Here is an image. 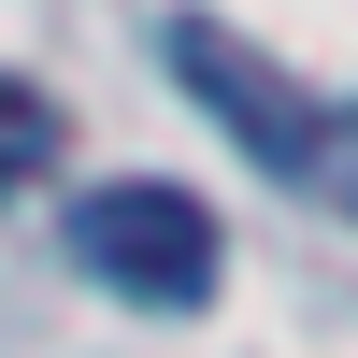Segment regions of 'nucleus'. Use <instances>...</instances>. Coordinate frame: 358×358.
Listing matches in <instances>:
<instances>
[{
  "label": "nucleus",
  "mask_w": 358,
  "mask_h": 358,
  "mask_svg": "<svg viewBox=\"0 0 358 358\" xmlns=\"http://www.w3.org/2000/svg\"><path fill=\"white\" fill-rule=\"evenodd\" d=\"M72 258L115 287V301H143V315H201V301H215V273H229L215 215H201L187 187H158V172L86 187V201H72Z\"/></svg>",
  "instance_id": "nucleus-1"
},
{
  "label": "nucleus",
  "mask_w": 358,
  "mask_h": 358,
  "mask_svg": "<svg viewBox=\"0 0 358 358\" xmlns=\"http://www.w3.org/2000/svg\"><path fill=\"white\" fill-rule=\"evenodd\" d=\"M158 57H172V86H187V101H215V129L244 143L258 172H287V187H301V172H330V101H315L301 72H273V57L244 43V29H215V15H172L158 29Z\"/></svg>",
  "instance_id": "nucleus-2"
},
{
  "label": "nucleus",
  "mask_w": 358,
  "mask_h": 358,
  "mask_svg": "<svg viewBox=\"0 0 358 358\" xmlns=\"http://www.w3.org/2000/svg\"><path fill=\"white\" fill-rule=\"evenodd\" d=\"M43 172H57V101H43L29 72H0V201L43 187Z\"/></svg>",
  "instance_id": "nucleus-3"
}]
</instances>
